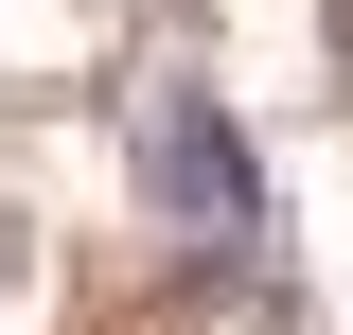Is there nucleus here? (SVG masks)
Returning <instances> with one entry per match:
<instances>
[{
    "label": "nucleus",
    "mask_w": 353,
    "mask_h": 335,
    "mask_svg": "<svg viewBox=\"0 0 353 335\" xmlns=\"http://www.w3.org/2000/svg\"><path fill=\"white\" fill-rule=\"evenodd\" d=\"M124 212L176 247V283L212 300V318H283V176H265V141H248V106H212L194 71H159V88H124Z\"/></svg>",
    "instance_id": "f257e3e1"
},
{
    "label": "nucleus",
    "mask_w": 353,
    "mask_h": 335,
    "mask_svg": "<svg viewBox=\"0 0 353 335\" xmlns=\"http://www.w3.org/2000/svg\"><path fill=\"white\" fill-rule=\"evenodd\" d=\"M0 283H18V212H0Z\"/></svg>",
    "instance_id": "f03ea898"
}]
</instances>
